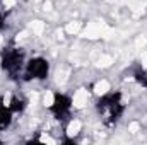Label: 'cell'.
Returning a JSON list of instances; mask_svg holds the SVG:
<instances>
[{
    "label": "cell",
    "mask_w": 147,
    "mask_h": 145,
    "mask_svg": "<svg viewBox=\"0 0 147 145\" xmlns=\"http://www.w3.org/2000/svg\"><path fill=\"white\" fill-rule=\"evenodd\" d=\"M125 106H127V99L121 92L105 94L98 103V111L106 125H115L118 121V118L121 116Z\"/></svg>",
    "instance_id": "cell-1"
},
{
    "label": "cell",
    "mask_w": 147,
    "mask_h": 145,
    "mask_svg": "<svg viewBox=\"0 0 147 145\" xmlns=\"http://www.w3.org/2000/svg\"><path fill=\"white\" fill-rule=\"evenodd\" d=\"M24 65V51L21 48H5L2 51V67L10 75L21 72Z\"/></svg>",
    "instance_id": "cell-2"
},
{
    "label": "cell",
    "mask_w": 147,
    "mask_h": 145,
    "mask_svg": "<svg viewBox=\"0 0 147 145\" xmlns=\"http://www.w3.org/2000/svg\"><path fill=\"white\" fill-rule=\"evenodd\" d=\"M48 70H50V65L45 58H33L26 65V77L41 80V79H46Z\"/></svg>",
    "instance_id": "cell-3"
},
{
    "label": "cell",
    "mask_w": 147,
    "mask_h": 145,
    "mask_svg": "<svg viewBox=\"0 0 147 145\" xmlns=\"http://www.w3.org/2000/svg\"><path fill=\"white\" fill-rule=\"evenodd\" d=\"M72 109V101L63 96V94H55L53 96V103H51V113L55 114L57 119H65L70 114Z\"/></svg>",
    "instance_id": "cell-4"
},
{
    "label": "cell",
    "mask_w": 147,
    "mask_h": 145,
    "mask_svg": "<svg viewBox=\"0 0 147 145\" xmlns=\"http://www.w3.org/2000/svg\"><path fill=\"white\" fill-rule=\"evenodd\" d=\"M12 121V111L0 104V132H3Z\"/></svg>",
    "instance_id": "cell-5"
},
{
    "label": "cell",
    "mask_w": 147,
    "mask_h": 145,
    "mask_svg": "<svg viewBox=\"0 0 147 145\" xmlns=\"http://www.w3.org/2000/svg\"><path fill=\"white\" fill-rule=\"evenodd\" d=\"M3 26H5V17H3V14L0 12V31L3 29Z\"/></svg>",
    "instance_id": "cell-6"
}]
</instances>
